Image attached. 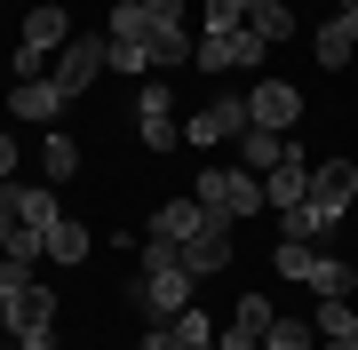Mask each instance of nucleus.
Returning <instances> with one entry per match:
<instances>
[{
  "mask_svg": "<svg viewBox=\"0 0 358 350\" xmlns=\"http://www.w3.org/2000/svg\"><path fill=\"white\" fill-rule=\"evenodd\" d=\"M231 247H239V239H231V215H215V207H207L199 239H183L176 255H183V271H192V279H215V271H231Z\"/></svg>",
  "mask_w": 358,
  "mask_h": 350,
  "instance_id": "nucleus-4",
  "label": "nucleus"
},
{
  "mask_svg": "<svg viewBox=\"0 0 358 350\" xmlns=\"http://www.w3.org/2000/svg\"><path fill=\"white\" fill-rule=\"evenodd\" d=\"M271 263H279V279H294V286H303V279H310V263H319V247H303V239H279V247H271Z\"/></svg>",
  "mask_w": 358,
  "mask_h": 350,
  "instance_id": "nucleus-23",
  "label": "nucleus"
},
{
  "mask_svg": "<svg viewBox=\"0 0 358 350\" xmlns=\"http://www.w3.org/2000/svg\"><path fill=\"white\" fill-rule=\"evenodd\" d=\"M103 72H112V56H103V40H80V32L64 40V56L48 64V80H56L64 96H88V88H96Z\"/></svg>",
  "mask_w": 358,
  "mask_h": 350,
  "instance_id": "nucleus-5",
  "label": "nucleus"
},
{
  "mask_svg": "<svg viewBox=\"0 0 358 350\" xmlns=\"http://www.w3.org/2000/svg\"><path fill=\"white\" fill-rule=\"evenodd\" d=\"M271 319H279V311H271V295H239V302H231V326L215 335V350H263Z\"/></svg>",
  "mask_w": 358,
  "mask_h": 350,
  "instance_id": "nucleus-9",
  "label": "nucleus"
},
{
  "mask_svg": "<svg viewBox=\"0 0 358 350\" xmlns=\"http://www.w3.org/2000/svg\"><path fill=\"white\" fill-rule=\"evenodd\" d=\"M192 271H183V255L176 263H159V271H136L128 279V302H143V311H152V326H167V319H183L192 311Z\"/></svg>",
  "mask_w": 358,
  "mask_h": 350,
  "instance_id": "nucleus-1",
  "label": "nucleus"
},
{
  "mask_svg": "<svg viewBox=\"0 0 358 350\" xmlns=\"http://www.w3.org/2000/svg\"><path fill=\"white\" fill-rule=\"evenodd\" d=\"M64 104H72V96L56 88V80H16V88H8V112L32 119V128H56V119H64Z\"/></svg>",
  "mask_w": 358,
  "mask_h": 350,
  "instance_id": "nucleus-11",
  "label": "nucleus"
},
{
  "mask_svg": "<svg viewBox=\"0 0 358 350\" xmlns=\"http://www.w3.org/2000/svg\"><path fill=\"white\" fill-rule=\"evenodd\" d=\"M310 295H319V302H343V295H358V271H350V263L343 255H327V247H319V263H310Z\"/></svg>",
  "mask_w": 358,
  "mask_h": 350,
  "instance_id": "nucleus-17",
  "label": "nucleus"
},
{
  "mask_svg": "<svg viewBox=\"0 0 358 350\" xmlns=\"http://www.w3.org/2000/svg\"><path fill=\"white\" fill-rule=\"evenodd\" d=\"M350 199H358V168H350V159H327V168H310V207H319L327 223H343V215H350Z\"/></svg>",
  "mask_w": 358,
  "mask_h": 350,
  "instance_id": "nucleus-8",
  "label": "nucleus"
},
{
  "mask_svg": "<svg viewBox=\"0 0 358 350\" xmlns=\"http://www.w3.org/2000/svg\"><path fill=\"white\" fill-rule=\"evenodd\" d=\"M231 152H239V168H247V175H271V168H279V159L294 152V136H279V128H255V119H247V136L231 143Z\"/></svg>",
  "mask_w": 358,
  "mask_h": 350,
  "instance_id": "nucleus-13",
  "label": "nucleus"
},
{
  "mask_svg": "<svg viewBox=\"0 0 358 350\" xmlns=\"http://www.w3.org/2000/svg\"><path fill=\"white\" fill-rule=\"evenodd\" d=\"M192 199L199 207H215V215H255L263 207V175H247V168H199V183H192Z\"/></svg>",
  "mask_w": 358,
  "mask_h": 350,
  "instance_id": "nucleus-2",
  "label": "nucleus"
},
{
  "mask_svg": "<svg viewBox=\"0 0 358 350\" xmlns=\"http://www.w3.org/2000/svg\"><path fill=\"white\" fill-rule=\"evenodd\" d=\"M247 136V96H223V104H207V112H192L183 119V143H239Z\"/></svg>",
  "mask_w": 358,
  "mask_h": 350,
  "instance_id": "nucleus-7",
  "label": "nucleus"
},
{
  "mask_svg": "<svg viewBox=\"0 0 358 350\" xmlns=\"http://www.w3.org/2000/svg\"><path fill=\"white\" fill-rule=\"evenodd\" d=\"M8 207H16V223H24V231H40V239L64 223V207H56V183H8Z\"/></svg>",
  "mask_w": 358,
  "mask_h": 350,
  "instance_id": "nucleus-12",
  "label": "nucleus"
},
{
  "mask_svg": "<svg viewBox=\"0 0 358 350\" xmlns=\"http://www.w3.org/2000/svg\"><path fill=\"white\" fill-rule=\"evenodd\" d=\"M8 175H16V136L0 128V183H8Z\"/></svg>",
  "mask_w": 358,
  "mask_h": 350,
  "instance_id": "nucleus-28",
  "label": "nucleus"
},
{
  "mask_svg": "<svg viewBox=\"0 0 358 350\" xmlns=\"http://www.w3.org/2000/svg\"><path fill=\"white\" fill-rule=\"evenodd\" d=\"M310 40H319V64H327V72H343L350 56H358V8H334Z\"/></svg>",
  "mask_w": 358,
  "mask_h": 350,
  "instance_id": "nucleus-15",
  "label": "nucleus"
},
{
  "mask_svg": "<svg viewBox=\"0 0 358 350\" xmlns=\"http://www.w3.org/2000/svg\"><path fill=\"white\" fill-rule=\"evenodd\" d=\"M334 8H358V0H334Z\"/></svg>",
  "mask_w": 358,
  "mask_h": 350,
  "instance_id": "nucleus-34",
  "label": "nucleus"
},
{
  "mask_svg": "<svg viewBox=\"0 0 358 350\" xmlns=\"http://www.w3.org/2000/svg\"><path fill=\"white\" fill-rule=\"evenodd\" d=\"M48 326H56V295H48V286H16V295H8V335H48Z\"/></svg>",
  "mask_w": 358,
  "mask_h": 350,
  "instance_id": "nucleus-14",
  "label": "nucleus"
},
{
  "mask_svg": "<svg viewBox=\"0 0 358 350\" xmlns=\"http://www.w3.org/2000/svg\"><path fill=\"white\" fill-rule=\"evenodd\" d=\"M103 40H112V48H143V56H152V24H143V0H112V32H103Z\"/></svg>",
  "mask_w": 358,
  "mask_h": 350,
  "instance_id": "nucleus-18",
  "label": "nucleus"
},
{
  "mask_svg": "<svg viewBox=\"0 0 358 350\" xmlns=\"http://www.w3.org/2000/svg\"><path fill=\"white\" fill-rule=\"evenodd\" d=\"M263 350H319V326H303V319H271Z\"/></svg>",
  "mask_w": 358,
  "mask_h": 350,
  "instance_id": "nucleus-24",
  "label": "nucleus"
},
{
  "mask_svg": "<svg viewBox=\"0 0 358 350\" xmlns=\"http://www.w3.org/2000/svg\"><path fill=\"white\" fill-rule=\"evenodd\" d=\"M136 136H143V152H176V143H183L176 96H167V80H159V72L136 88Z\"/></svg>",
  "mask_w": 358,
  "mask_h": 350,
  "instance_id": "nucleus-3",
  "label": "nucleus"
},
{
  "mask_svg": "<svg viewBox=\"0 0 358 350\" xmlns=\"http://www.w3.org/2000/svg\"><path fill=\"white\" fill-rule=\"evenodd\" d=\"M167 335H176L183 350H215V319H207L199 302H192V311H183V319H167Z\"/></svg>",
  "mask_w": 358,
  "mask_h": 350,
  "instance_id": "nucleus-22",
  "label": "nucleus"
},
{
  "mask_svg": "<svg viewBox=\"0 0 358 350\" xmlns=\"http://www.w3.org/2000/svg\"><path fill=\"white\" fill-rule=\"evenodd\" d=\"M247 24H255V32L271 40V48H279V40H294V0H279V8H255Z\"/></svg>",
  "mask_w": 358,
  "mask_h": 350,
  "instance_id": "nucleus-26",
  "label": "nucleus"
},
{
  "mask_svg": "<svg viewBox=\"0 0 358 350\" xmlns=\"http://www.w3.org/2000/svg\"><path fill=\"white\" fill-rule=\"evenodd\" d=\"M319 335H327V342L350 335V342H358V302H350V295H343V302H319Z\"/></svg>",
  "mask_w": 358,
  "mask_h": 350,
  "instance_id": "nucleus-25",
  "label": "nucleus"
},
{
  "mask_svg": "<svg viewBox=\"0 0 358 350\" xmlns=\"http://www.w3.org/2000/svg\"><path fill=\"white\" fill-rule=\"evenodd\" d=\"M319 350H358V342H350V335H343V342H327V335H319Z\"/></svg>",
  "mask_w": 358,
  "mask_h": 350,
  "instance_id": "nucleus-30",
  "label": "nucleus"
},
{
  "mask_svg": "<svg viewBox=\"0 0 358 350\" xmlns=\"http://www.w3.org/2000/svg\"><path fill=\"white\" fill-rule=\"evenodd\" d=\"M327 231H334V223H327L319 207H310V199H303V207H287V215H279V239H303V247H319Z\"/></svg>",
  "mask_w": 358,
  "mask_h": 350,
  "instance_id": "nucleus-21",
  "label": "nucleus"
},
{
  "mask_svg": "<svg viewBox=\"0 0 358 350\" xmlns=\"http://www.w3.org/2000/svg\"><path fill=\"white\" fill-rule=\"evenodd\" d=\"M0 207H8V183H0Z\"/></svg>",
  "mask_w": 358,
  "mask_h": 350,
  "instance_id": "nucleus-33",
  "label": "nucleus"
},
{
  "mask_svg": "<svg viewBox=\"0 0 358 350\" xmlns=\"http://www.w3.org/2000/svg\"><path fill=\"white\" fill-rule=\"evenodd\" d=\"M88 247H96V231H88V223H56V231H48V263H64V271H72V263H88Z\"/></svg>",
  "mask_w": 358,
  "mask_h": 350,
  "instance_id": "nucleus-19",
  "label": "nucleus"
},
{
  "mask_svg": "<svg viewBox=\"0 0 358 350\" xmlns=\"http://www.w3.org/2000/svg\"><path fill=\"white\" fill-rule=\"evenodd\" d=\"M247 119H255V128L294 136V119H303V96H294V80H255V88H247Z\"/></svg>",
  "mask_w": 358,
  "mask_h": 350,
  "instance_id": "nucleus-6",
  "label": "nucleus"
},
{
  "mask_svg": "<svg viewBox=\"0 0 358 350\" xmlns=\"http://www.w3.org/2000/svg\"><path fill=\"white\" fill-rule=\"evenodd\" d=\"M199 223H207V207H199V199H167V207L152 215V231H143V239H167V247H183V239H199Z\"/></svg>",
  "mask_w": 358,
  "mask_h": 350,
  "instance_id": "nucleus-16",
  "label": "nucleus"
},
{
  "mask_svg": "<svg viewBox=\"0 0 358 350\" xmlns=\"http://www.w3.org/2000/svg\"><path fill=\"white\" fill-rule=\"evenodd\" d=\"M136 350H183V342H176V335H167V326H152V335H143Z\"/></svg>",
  "mask_w": 358,
  "mask_h": 350,
  "instance_id": "nucleus-29",
  "label": "nucleus"
},
{
  "mask_svg": "<svg viewBox=\"0 0 358 350\" xmlns=\"http://www.w3.org/2000/svg\"><path fill=\"white\" fill-rule=\"evenodd\" d=\"M0 335H8V295H0Z\"/></svg>",
  "mask_w": 358,
  "mask_h": 350,
  "instance_id": "nucleus-32",
  "label": "nucleus"
},
{
  "mask_svg": "<svg viewBox=\"0 0 358 350\" xmlns=\"http://www.w3.org/2000/svg\"><path fill=\"white\" fill-rule=\"evenodd\" d=\"M40 168H48V175H40V183H64V175L80 168V143H72L64 128H48V136H40Z\"/></svg>",
  "mask_w": 358,
  "mask_h": 350,
  "instance_id": "nucleus-20",
  "label": "nucleus"
},
{
  "mask_svg": "<svg viewBox=\"0 0 358 350\" xmlns=\"http://www.w3.org/2000/svg\"><path fill=\"white\" fill-rule=\"evenodd\" d=\"M303 199H310V159H303V143H294L279 168L263 175V207H271V215H287V207H303Z\"/></svg>",
  "mask_w": 358,
  "mask_h": 350,
  "instance_id": "nucleus-10",
  "label": "nucleus"
},
{
  "mask_svg": "<svg viewBox=\"0 0 358 350\" xmlns=\"http://www.w3.org/2000/svg\"><path fill=\"white\" fill-rule=\"evenodd\" d=\"M199 16H207V32H239L247 24V0H199Z\"/></svg>",
  "mask_w": 358,
  "mask_h": 350,
  "instance_id": "nucleus-27",
  "label": "nucleus"
},
{
  "mask_svg": "<svg viewBox=\"0 0 358 350\" xmlns=\"http://www.w3.org/2000/svg\"><path fill=\"white\" fill-rule=\"evenodd\" d=\"M255 8H279V0H247V16H255Z\"/></svg>",
  "mask_w": 358,
  "mask_h": 350,
  "instance_id": "nucleus-31",
  "label": "nucleus"
}]
</instances>
